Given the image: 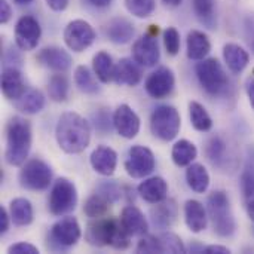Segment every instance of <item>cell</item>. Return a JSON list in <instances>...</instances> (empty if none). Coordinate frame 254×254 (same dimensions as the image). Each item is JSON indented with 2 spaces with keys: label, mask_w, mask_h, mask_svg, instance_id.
I'll return each instance as SVG.
<instances>
[{
  "label": "cell",
  "mask_w": 254,
  "mask_h": 254,
  "mask_svg": "<svg viewBox=\"0 0 254 254\" xmlns=\"http://www.w3.org/2000/svg\"><path fill=\"white\" fill-rule=\"evenodd\" d=\"M55 138L63 152L68 155L82 153L91 141L89 122L76 112H65L55 127Z\"/></svg>",
  "instance_id": "1"
},
{
  "label": "cell",
  "mask_w": 254,
  "mask_h": 254,
  "mask_svg": "<svg viewBox=\"0 0 254 254\" xmlns=\"http://www.w3.org/2000/svg\"><path fill=\"white\" fill-rule=\"evenodd\" d=\"M31 125L25 118L13 116L6 125V149L4 159L12 167L25 164L31 149Z\"/></svg>",
  "instance_id": "2"
},
{
  "label": "cell",
  "mask_w": 254,
  "mask_h": 254,
  "mask_svg": "<svg viewBox=\"0 0 254 254\" xmlns=\"http://www.w3.org/2000/svg\"><path fill=\"white\" fill-rule=\"evenodd\" d=\"M85 240L94 247L110 246L116 250H127L131 246V235L116 219H94L86 226Z\"/></svg>",
  "instance_id": "3"
},
{
  "label": "cell",
  "mask_w": 254,
  "mask_h": 254,
  "mask_svg": "<svg viewBox=\"0 0 254 254\" xmlns=\"http://www.w3.org/2000/svg\"><path fill=\"white\" fill-rule=\"evenodd\" d=\"M207 210L214 232L222 238H229L237 231V222L232 213L229 196L225 190H214L207 199Z\"/></svg>",
  "instance_id": "4"
},
{
  "label": "cell",
  "mask_w": 254,
  "mask_h": 254,
  "mask_svg": "<svg viewBox=\"0 0 254 254\" xmlns=\"http://www.w3.org/2000/svg\"><path fill=\"white\" fill-rule=\"evenodd\" d=\"M196 77L204 91L213 97L226 95L231 89V79L217 58H204L195 67Z\"/></svg>",
  "instance_id": "5"
},
{
  "label": "cell",
  "mask_w": 254,
  "mask_h": 254,
  "mask_svg": "<svg viewBox=\"0 0 254 254\" xmlns=\"http://www.w3.org/2000/svg\"><path fill=\"white\" fill-rule=\"evenodd\" d=\"M182 127V118L176 107L164 104L158 106L152 115H150V131L152 134L162 140V141H171L174 140Z\"/></svg>",
  "instance_id": "6"
},
{
  "label": "cell",
  "mask_w": 254,
  "mask_h": 254,
  "mask_svg": "<svg viewBox=\"0 0 254 254\" xmlns=\"http://www.w3.org/2000/svg\"><path fill=\"white\" fill-rule=\"evenodd\" d=\"M49 211L54 216H65L77 205V189L73 182L65 177L58 179L49 193Z\"/></svg>",
  "instance_id": "7"
},
{
  "label": "cell",
  "mask_w": 254,
  "mask_h": 254,
  "mask_svg": "<svg viewBox=\"0 0 254 254\" xmlns=\"http://www.w3.org/2000/svg\"><path fill=\"white\" fill-rule=\"evenodd\" d=\"M52 183V170L42 159H30L27 161L19 171V185L33 192L46 190Z\"/></svg>",
  "instance_id": "8"
},
{
  "label": "cell",
  "mask_w": 254,
  "mask_h": 254,
  "mask_svg": "<svg viewBox=\"0 0 254 254\" xmlns=\"http://www.w3.org/2000/svg\"><path fill=\"white\" fill-rule=\"evenodd\" d=\"M158 25H150L149 31L137 39L132 45V58L141 67H153L159 63L161 51L158 43Z\"/></svg>",
  "instance_id": "9"
},
{
  "label": "cell",
  "mask_w": 254,
  "mask_h": 254,
  "mask_svg": "<svg viewBox=\"0 0 254 254\" xmlns=\"http://www.w3.org/2000/svg\"><path fill=\"white\" fill-rule=\"evenodd\" d=\"M155 167H156V159L149 147L135 144L129 149L128 158L125 161V171L129 177L144 179L153 173Z\"/></svg>",
  "instance_id": "10"
},
{
  "label": "cell",
  "mask_w": 254,
  "mask_h": 254,
  "mask_svg": "<svg viewBox=\"0 0 254 254\" xmlns=\"http://www.w3.org/2000/svg\"><path fill=\"white\" fill-rule=\"evenodd\" d=\"M95 40V30L85 19H73L64 28V42L73 52L88 49Z\"/></svg>",
  "instance_id": "11"
},
{
  "label": "cell",
  "mask_w": 254,
  "mask_h": 254,
  "mask_svg": "<svg viewBox=\"0 0 254 254\" xmlns=\"http://www.w3.org/2000/svg\"><path fill=\"white\" fill-rule=\"evenodd\" d=\"M80 237H82V231H80L79 222L71 216L60 219L57 223L52 225L51 232H49L51 243L60 250L74 247L77 241L80 240Z\"/></svg>",
  "instance_id": "12"
},
{
  "label": "cell",
  "mask_w": 254,
  "mask_h": 254,
  "mask_svg": "<svg viewBox=\"0 0 254 254\" xmlns=\"http://www.w3.org/2000/svg\"><path fill=\"white\" fill-rule=\"evenodd\" d=\"M42 37V27L31 15H24L15 25V45L21 51H33Z\"/></svg>",
  "instance_id": "13"
},
{
  "label": "cell",
  "mask_w": 254,
  "mask_h": 254,
  "mask_svg": "<svg viewBox=\"0 0 254 254\" xmlns=\"http://www.w3.org/2000/svg\"><path fill=\"white\" fill-rule=\"evenodd\" d=\"M205 155H207V159L210 161V164L214 168H219L222 171H228V168L235 167V164H234L235 158L232 155L229 143L225 140V137H222L219 134L211 135L207 140Z\"/></svg>",
  "instance_id": "14"
},
{
  "label": "cell",
  "mask_w": 254,
  "mask_h": 254,
  "mask_svg": "<svg viewBox=\"0 0 254 254\" xmlns=\"http://www.w3.org/2000/svg\"><path fill=\"white\" fill-rule=\"evenodd\" d=\"M176 86V77L170 67H159L155 71H152L146 82L144 89L146 92L156 100H162L168 97Z\"/></svg>",
  "instance_id": "15"
},
{
  "label": "cell",
  "mask_w": 254,
  "mask_h": 254,
  "mask_svg": "<svg viewBox=\"0 0 254 254\" xmlns=\"http://www.w3.org/2000/svg\"><path fill=\"white\" fill-rule=\"evenodd\" d=\"M140 118L138 115L128 106L121 104L113 113V127L118 134L127 140H132L140 132Z\"/></svg>",
  "instance_id": "16"
},
{
  "label": "cell",
  "mask_w": 254,
  "mask_h": 254,
  "mask_svg": "<svg viewBox=\"0 0 254 254\" xmlns=\"http://www.w3.org/2000/svg\"><path fill=\"white\" fill-rule=\"evenodd\" d=\"M37 61L55 71V73H65L70 67H71V57L67 51L57 48V46H49V48H43L39 54H37Z\"/></svg>",
  "instance_id": "17"
},
{
  "label": "cell",
  "mask_w": 254,
  "mask_h": 254,
  "mask_svg": "<svg viewBox=\"0 0 254 254\" xmlns=\"http://www.w3.org/2000/svg\"><path fill=\"white\" fill-rule=\"evenodd\" d=\"M177 216H179V207L177 202L174 199H164L158 204L153 205V208L150 210V219L155 228H158L159 231H165L170 229L176 222H177Z\"/></svg>",
  "instance_id": "18"
},
{
  "label": "cell",
  "mask_w": 254,
  "mask_h": 254,
  "mask_svg": "<svg viewBox=\"0 0 254 254\" xmlns=\"http://www.w3.org/2000/svg\"><path fill=\"white\" fill-rule=\"evenodd\" d=\"M27 91L25 80L22 77V73L16 67H4L1 71V92L3 95L10 100L16 101L19 100Z\"/></svg>",
  "instance_id": "19"
},
{
  "label": "cell",
  "mask_w": 254,
  "mask_h": 254,
  "mask_svg": "<svg viewBox=\"0 0 254 254\" xmlns=\"http://www.w3.org/2000/svg\"><path fill=\"white\" fill-rule=\"evenodd\" d=\"M89 162L95 173L104 177H110L115 174L118 167V153L109 146H98L91 153Z\"/></svg>",
  "instance_id": "20"
},
{
  "label": "cell",
  "mask_w": 254,
  "mask_h": 254,
  "mask_svg": "<svg viewBox=\"0 0 254 254\" xmlns=\"http://www.w3.org/2000/svg\"><path fill=\"white\" fill-rule=\"evenodd\" d=\"M121 223L125 231L131 237H144L149 231V223L141 213V210L135 205H127L121 213Z\"/></svg>",
  "instance_id": "21"
},
{
  "label": "cell",
  "mask_w": 254,
  "mask_h": 254,
  "mask_svg": "<svg viewBox=\"0 0 254 254\" xmlns=\"http://www.w3.org/2000/svg\"><path fill=\"white\" fill-rule=\"evenodd\" d=\"M141 68L140 64L132 58H122L116 67H115V76L113 80L118 85H127V86H135L141 80Z\"/></svg>",
  "instance_id": "22"
},
{
  "label": "cell",
  "mask_w": 254,
  "mask_h": 254,
  "mask_svg": "<svg viewBox=\"0 0 254 254\" xmlns=\"http://www.w3.org/2000/svg\"><path fill=\"white\" fill-rule=\"evenodd\" d=\"M140 196L149 204H158L168 195V183L162 177H149L137 188Z\"/></svg>",
  "instance_id": "23"
},
{
  "label": "cell",
  "mask_w": 254,
  "mask_h": 254,
  "mask_svg": "<svg viewBox=\"0 0 254 254\" xmlns=\"http://www.w3.org/2000/svg\"><path fill=\"white\" fill-rule=\"evenodd\" d=\"M106 34L110 42H113L116 45H125V43L131 42V39L134 37L135 28L129 19L116 16L109 21V24L106 27Z\"/></svg>",
  "instance_id": "24"
},
{
  "label": "cell",
  "mask_w": 254,
  "mask_h": 254,
  "mask_svg": "<svg viewBox=\"0 0 254 254\" xmlns=\"http://www.w3.org/2000/svg\"><path fill=\"white\" fill-rule=\"evenodd\" d=\"M207 211L204 205L196 199H189L185 204V222L190 232L199 234L207 228Z\"/></svg>",
  "instance_id": "25"
},
{
  "label": "cell",
  "mask_w": 254,
  "mask_h": 254,
  "mask_svg": "<svg viewBox=\"0 0 254 254\" xmlns=\"http://www.w3.org/2000/svg\"><path fill=\"white\" fill-rule=\"evenodd\" d=\"M188 58L193 61H201L207 58L211 51V42L204 31L192 30L188 34Z\"/></svg>",
  "instance_id": "26"
},
{
  "label": "cell",
  "mask_w": 254,
  "mask_h": 254,
  "mask_svg": "<svg viewBox=\"0 0 254 254\" xmlns=\"http://www.w3.org/2000/svg\"><path fill=\"white\" fill-rule=\"evenodd\" d=\"M223 58L228 68L235 74H240L250 61L249 52L238 43H226L223 46Z\"/></svg>",
  "instance_id": "27"
},
{
  "label": "cell",
  "mask_w": 254,
  "mask_h": 254,
  "mask_svg": "<svg viewBox=\"0 0 254 254\" xmlns=\"http://www.w3.org/2000/svg\"><path fill=\"white\" fill-rule=\"evenodd\" d=\"M9 214L15 226H28L34 219L33 205L25 198H15L9 204Z\"/></svg>",
  "instance_id": "28"
},
{
  "label": "cell",
  "mask_w": 254,
  "mask_h": 254,
  "mask_svg": "<svg viewBox=\"0 0 254 254\" xmlns=\"http://www.w3.org/2000/svg\"><path fill=\"white\" fill-rule=\"evenodd\" d=\"M13 103H15L16 110H19L21 113L36 115L43 110V107L46 104V98H45L43 92L39 89H27L25 94Z\"/></svg>",
  "instance_id": "29"
},
{
  "label": "cell",
  "mask_w": 254,
  "mask_h": 254,
  "mask_svg": "<svg viewBox=\"0 0 254 254\" xmlns=\"http://www.w3.org/2000/svg\"><path fill=\"white\" fill-rule=\"evenodd\" d=\"M241 193L246 204L254 202V147H249L244 170L241 171Z\"/></svg>",
  "instance_id": "30"
},
{
  "label": "cell",
  "mask_w": 254,
  "mask_h": 254,
  "mask_svg": "<svg viewBox=\"0 0 254 254\" xmlns=\"http://www.w3.org/2000/svg\"><path fill=\"white\" fill-rule=\"evenodd\" d=\"M186 182L193 192L204 193L210 186V174L202 164H190L186 170Z\"/></svg>",
  "instance_id": "31"
},
{
  "label": "cell",
  "mask_w": 254,
  "mask_h": 254,
  "mask_svg": "<svg viewBox=\"0 0 254 254\" xmlns=\"http://www.w3.org/2000/svg\"><path fill=\"white\" fill-rule=\"evenodd\" d=\"M92 67L97 79L101 83H109L115 76V63L106 51H100L92 58Z\"/></svg>",
  "instance_id": "32"
},
{
  "label": "cell",
  "mask_w": 254,
  "mask_h": 254,
  "mask_svg": "<svg viewBox=\"0 0 254 254\" xmlns=\"http://www.w3.org/2000/svg\"><path fill=\"white\" fill-rule=\"evenodd\" d=\"M198 156L196 146L189 140H179L171 150L173 162L177 167H189Z\"/></svg>",
  "instance_id": "33"
},
{
  "label": "cell",
  "mask_w": 254,
  "mask_h": 254,
  "mask_svg": "<svg viewBox=\"0 0 254 254\" xmlns=\"http://www.w3.org/2000/svg\"><path fill=\"white\" fill-rule=\"evenodd\" d=\"M192 7H193V12L198 18V21L202 25H205L210 30L216 28L217 18H216L214 0H192Z\"/></svg>",
  "instance_id": "34"
},
{
  "label": "cell",
  "mask_w": 254,
  "mask_h": 254,
  "mask_svg": "<svg viewBox=\"0 0 254 254\" xmlns=\"http://www.w3.org/2000/svg\"><path fill=\"white\" fill-rule=\"evenodd\" d=\"M189 118H190L192 127L196 131L207 132V131H210L213 128V119H211L210 113L198 101H190L189 103Z\"/></svg>",
  "instance_id": "35"
},
{
  "label": "cell",
  "mask_w": 254,
  "mask_h": 254,
  "mask_svg": "<svg viewBox=\"0 0 254 254\" xmlns=\"http://www.w3.org/2000/svg\"><path fill=\"white\" fill-rule=\"evenodd\" d=\"M74 83L79 91L85 94H97L100 91V86L91 73V70L86 65H77L74 70Z\"/></svg>",
  "instance_id": "36"
},
{
  "label": "cell",
  "mask_w": 254,
  "mask_h": 254,
  "mask_svg": "<svg viewBox=\"0 0 254 254\" xmlns=\"http://www.w3.org/2000/svg\"><path fill=\"white\" fill-rule=\"evenodd\" d=\"M68 80L64 74L57 73L49 79L48 83V94L49 98L55 103H63L68 97Z\"/></svg>",
  "instance_id": "37"
},
{
  "label": "cell",
  "mask_w": 254,
  "mask_h": 254,
  "mask_svg": "<svg viewBox=\"0 0 254 254\" xmlns=\"http://www.w3.org/2000/svg\"><path fill=\"white\" fill-rule=\"evenodd\" d=\"M110 202L103 198L98 193H94L92 196H89L83 205V213L89 217V219H101L107 214L109 208H110Z\"/></svg>",
  "instance_id": "38"
},
{
  "label": "cell",
  "mask_w": 254,
  "mask_h": 254,
  "mask_svg": "<svg viewBox=\"0 0 254 254\" xmlns=\"http://www.w3.org/2000/svg\"><path fill=\"white\" fill-rule=\"evenodd\" d=\"M159 238V244H161V250L162 253H186L188 249L185 247L182 238L173 232H162L158 235Z\"/></svg>",
  "instance_id": "39"
},
{
  "label": "cell",
  "mask_w": 254,
  "mask_h": 254,
  "mask_svg": "<svg viewBox=\"0 0 254 254\" xmlns=\"http://www.w3.org/2000/svg\"><path fill=\"white\" fill-rule=\"evenodd\" d=\"M127 10L137 18H149L156 7L155 0H125Z\"/></svg>",
  "instance_id": "40"
},
{
  "label": "cell",
  "mask_w": 254,
  "mask_h": 254,
  "mask_svg": "<svg viewBox=\"0 0 254 254\" xmlns=\"http://www.w3.org/2000/svg\"><path fill=\"white\" fill-rule=\"evenodd\" d=\"M95 193L101 195L103 198H106L110 204H115L121 199L122 196V189L119 188V185L116 182H109V180H103L98 183Z\"/></svg>",
  "instance_id": "41"
},
{
  "label": "cell",
  "mask_w": 254,
  "mask_h": 254,
  "mask_svg": "<svg viewBox=\"0 0 254 254\" xmlns=\"http://www.w3.org/2000/svg\"><path fill=\"white\" fill-rule=\"evenodd\" d=\"M164 45L170 55H177L180 51V34L174 27H168L164 31Z\"/></svg>",
  "instance_id": "42"
},
{
  "label": "cell",
  "mask_w": 254,
  "mask_h": 254,
  "mask_svg": "<svg viewBox=\"0 0 254 254\" xmlns=\"http://www.w3.org/2000/svg\"><path fill=\"white\" fill-rule=\"evenodd\" d=\"M137 253H162L159 238L156 235H144L137 244Z\"/></svg>",
  "instance_id": "43"
},
{
  "label": "cell",
  "mask_w": 254,
  "mask_h": 254,
  "mask_svg": "<svg viewBox=\"0 0 254 254\" xmlns=\"http://www.w3.org/2000/svg\"><path fill=\"white\" fill-rule=\"evenodd\" d=\"M92 122L97 131L100 132H109L113 125V118L110 119V115L106 109H100L92 115Z\"/></svg>",
  "instance_id": "44"
},
{
  "label": "cell",
  "mask_w": 254,
  "mask_h": 254,
  "mask_svg": "<svg viewBox=\"0 0 254 254\" xmlns=\"http://www.w3.org/2000/svg\"><path fill=\"white\" fill-rule=\"evenodd\" d=\"M7 253L10 254H39V249L30 243H16L7 247Z\"/></svg>",
  "instance_id": "45"
},
{
  "label": "cell",
  "mask_w": 254,
  "mask_h": 254,
  "mask_svg": "<svg viewBox=\"0 0 254 254\" xmlns=\"http://www.w3.org/2000/svg\"><path fill=\"white\" fill-rule=\"evenodd\" d=\"M246 40L254 54V18H247L246 21Z\"/></svg>",
  "instance_id": "46"
},
{
  "label": "cell",
  "mask_w": 254,
  "mask_h": 254,
  "mask_svg": "<svg viewBox=\"0 0 254 254\" xmlns=\"http://www.w3.org/2000/svg\"><path fill=\"white\" fill-rule=\"evenodd\" d=\"M12 18V9L7 0H0V22L6 24Z\"/></svg>",
  "instance_id": "47"
},
{
  "label": "cell",
  "mask_w": 254,
  "mask_h": 254,
  "mask_svg": "<svg viewBox=\"0 0 254 254\" xmlns=\"http://www.w3.org/2000/svg\"><path fill=\"white\" fill-rule=\"evenodd\" d=\"M10 214L6 211V208L0 207V234H6L9 229V223H10Z\"/></svg>",
  "instance_id": "48"
},
{
  "label": "cell",
  "mask_w": 254,
  "mask_h": 254,
  "mask_svg": "<svg viewBox=\"0 0 254 254\" xmlns=\"http://www.w3.org/2000/svg\"><path fill=\"white\" fill-rule=\"evenodd\" d=\"M46 4H48L52 10H55V12H63V10L67 9L68 0H46Z\"/></svg>",
  "instance_id": "49"
},
{
  "label": "cell",
  "mask_w": 254,
  "mask_h": 254,
  "mask_svg": "<svg viewBox=\"0 0 254 254\" xmlns=\"http://www.w3.org/2000/svg\"><path fill=\"white\" fill-rule=\"evenodd\" d=\"M246 92H247L250 106H252V109L254 110V77H249L246 80Z\"/></svg>",
  "instance_id": "50"
},
{
  "label": "cell",
  "mask_w": 254,
  "mask_h": 254,
  "mask_svg": "<svg viewBox=\"0 0 254 254\" xmlns=\"http://www.w3.org/2000/svg\"><path fill=\"white\" fill-rule=\"evenodd\" d=\"M205 254H229L231 253V250L228 249V247H225V246H208V247H205Z\"/></svg>",
  "instance_id": "51"
},
{
  "label": "cell",
  "mask_w": 254,
  "mask_h": 254,
  "mask_svg": "<svg viewBox=\"0 0 254 254\" xmlns=\"http://www.w3.org/2000/svg\"><path fill=\"white\" fill-rule=\"evenodd\" d=\"M4 63H21V57L18 55V52L13 46H10L7 49V55L4 57Z\"/></svg>",
  "instance_id": "52"
},
{
  "label": "cell",
  "mask_w": 254,
  "mask_h": 254,
  "mask_svg": "<svg viewBox=\"0 0 254 254\" xmlns=\"http://www.w3.org/2000/svg\"><path fill=\"white\" fill-rule=\"evenodd\" d=\"M95 7H106L112 3V0H89Z\"/></svg>",
  "instance_id": "53"
},
{
  "label": "cell",
  "mask_w": 254,
  "mask_h": 254,
  "mask_svg": "<svg viewBox=\"0 0 254 254\" xmlns=\"http://www.w3.org/2000/svg\"><path fill=\"white\" fill-rule=\"evenodd\" d=\"M167 6H171V7H176V6H179V4H182V1L183 0H162Z\"/></svg>",
  "instance_id": "54"
},
{
  "label": "cell",
  "mask_w": 254,
  "mask_h": 254,
  "mask_svg": "<svg viewBox=\"0 0 254 254\" xmlns=\"http://www.w3.org/2000/svg\"><path fill=\"white\" fill-rule=\"evenodd\" d=\"M13 3H16V4H30L33 0H12Z\"/></svg>",
  "instance_id": "55"
},
{
  "label": "cell",
  "mask_w": 254,
  "mask_h": 254,
  "mask_svg": "<svg viewBox=\"0 0 254 254\" xmlns=\"http://www.w3.org/2000/svg\"><path fill=\"white\" fill-rule=\"evenodd\" d=\"M252 220H253V222H254V216H253V217H252Z\"/></svg>",
  "instance_id": "56"
},
{
  "label": "cell",
  "mask_w": 254,
  "mask_h": 254,
  "mask_svg": "<svg viewBox=\"0 0 254 254\" xmlns=\"http://www.w3.org/2000/svg\"><path fill=\"white\" fill-rule=\"evenodd\" d=\"M253 74H254V70H253Z\"/></svg>",
  "instance_id": "57"
}]
</instances>
